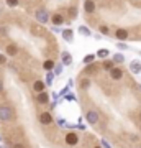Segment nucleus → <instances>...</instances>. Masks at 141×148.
<instances>
[{
  "label": "nucleus",
  "mask_w": 141,
  "mask_h": 148,
  "mask_svg": "<svg viewBox=\"0 0 141 148\" xmlns=\"http://www.w3.org/2000/svg\"><path fill=\"white\" fill-rule=\"evenodd\" d=\"M115 64H116V63L113 61V59H112V61H110V59H107V61H104V63H102V68H104L107 73H110L112 69L115 68Z\"/></svg>",
  "instance_id": "a211bd4d"
},
{
  "label": "nucleus",
  "mask_w": 141,
  "mask_h": 148,
  "mask_svg": "<svg viewBox=\"0 0 141 148\" xmlns=\"http://www.w3.org/2000/svg\"><path fill=\"white\" fill-rule=\"evenodd\" d=\"M99 119H100V117H99V114H97L95 110H89L87 114H85V120L89 122L90 125H97Z\"/></svg>",
  "instance_id": "423d86ee"
},
{
  "label": "nucleus",
  "mask_w": 141,
  "mask_h": 148,
  "mask_svg": "<svg viewBox=\"0 0 141 148\" xmlns=\"http://www.w3.org/2000/svg\"><path fill=\"white\" fill-rule=\"evenodd\" d=\"M13 117H15L13 107L8 106V104H2V106H0V120L2 122H10V120H13Z\"/></svg>",
  "instance_id": "f257e3e1"
},
{
  "label": "nucleus",
  "mask_w": 141,
  "mask_h": 148,
  "mask_svg": "<svg viewBox=\"0 0 141 148\" xmlns=\"http://www.w3.org/2000/svg\"><path fill=\"white\" fill-rule=\"evenodd\" d=\"M140 130H141V122H140Z\"/></svg>",
  "instance_id": "ea45409f"
},
{
  "label": "nucleus",
  "mask_w": 141,
  "mask_h": 148,
  "mask_svg": "<svg viewBox=\"0 0 141 148\" xmlns=\"http://www.w3.org/2000/svg\"><path fill=\"white\" fill-rule=\"evenodd\" d=\"M108 56H110V49L102 48V49H99V51H97V58H100V59H105V58H108Z\"/></svg>",
  "instance_id": "412c9836"
},
{
  "label": "nucleus",
  "mask_w": 141,
  "mask_h": 148,
  "mask_svg": "<svg viewBox=\"0 0 141 148\" xmlns=\"http://www.w3.org/2000/svg\"><path fill=\"white\" fill-rule=\"evenodd\" d=\"M123 76H125V73H123V69L121 68H113L112 71H110V77L113 81H120V79H123Z\"/></svg>",
  "instance_id": "0eeeda50"
},
{
  "label": "nucleus",
  "mask_w": 141,
  "mask_h": 148,
  "mask_svg": "<svg viewBox=\"0 0 141 148\" xmlns=\"http://www.w3.org/2000/svg\"><path fill=\"white\" fill-rule=\"evenodd\" d=\"M130 140L131 142H140V138L136 137V135H130Z\"/></svg>",
  "instance_id": "72a5a7b5"
},
{
  "label": "nucleus",
  "mask_w": 141,
  "mask_h": 148,
  "mask_svg": "<svg viewBox=\"0 0 141 148\" xmlns=\"http://www.w3.org/2000/svg\"><path fill=\"white\" fill-rule=\"evenodd\" d=\"M77 128H79V130H85V125H82V123H77Z\"/></svg>",
  "instance_id": "e433bc0d"
},
{
  "label": "nucleus",
  "mask_w": 141,
  "mask_h": 148,
  "mask_svg": "<svg viewBox=\"0 0 141 148\" xmlns=\"http://www.w3.org/2000/svg\"><path fill=\"white\" fill-rule=\"evenodd\" d=\"M102 147H104V148H112V147H110V143L107 142V140H102Z\"/></svg>",
  "instance_id": "473e14b6"
},
{
  "label": "nucleus",
  "mask_w": 141,
  "mask_h": 148,
  "mask_svg": "<svg viewBox=\"0 0 141 148\" xmlns=\"http://www.w3.org/2000/svg\"><path fill=\"white\" fill-rule=\"evenodd\" d=\"M113 61H115L116 64H121V63H125V54H121V53H116V54H113Z\"/></svg>",
  "instance_id": "4be33fe9"
},
{
  "label": "nucleus",
  "mask_w": 141,
  "mask_h": 148,
  "mask_svg": "<svg viewBox=\"0 0 141 148\" xmlns=\"http://www.w3.org/2000/svg\"><path fill=\"white\" fill-rule=\"evenodd\" d=\"M0 148H5V147H3V145H2V147H0Z\"/></svg>",
  "instance_id": "79ce46f5"
},
{
  "label": "nucleus",
  "mask_w": 141,
  "mask_h": 148,
  "mask_svg": "<svg viewBox=\"0 0 141 148\" xmlns=\"http://www.w3.org/2000/svg\"><path fill=\"white\" fill-rule=\"evenodd\" d=\"M138 148H141V145H140V147H138Z\"/></svg>",
  "instance_id": "37998d69"
},
{
  "label": "nucleus",
  "mask_w": 141,
  "mask_h": 148,
  "mask_svg": "<svg viewBox=\"0 0 141 148\" xmlns=\"http://www.w3.org/2000/svg\"><path fill=\"white\" fill-rule=\"evenodd\" d=\"M36 102H38V104H43V106H46L48 102H49V94H48L46 90H43V92H38V94H36Z\"/></svg>",
  "instance_id": "9b49d317"
},
{
  "label": "nucleus",
  "mask_w": 141,
  "mask_h": 148,
  "mask_svg": "<svg viewBox=\"0 0 141 148\" xmlns=\"http://www.w3.org/2000/svg\"><path fill=\"white\" fill-rule=\"evenodd\" d=\"M79 33H80V35H84V36H90V35H92V32H90L87 27H84V25H80V27H79Z\"/></svg>",
  "instance_id": "5701e85b"
},
{
  "label": "nucleus",
  "mask_w": 141,
  "mask_h": 148,
  "mask_svg": "<svg viewBox=\"0 0 141 148\" xmlns=\"http://www.w3.org/2000/svg\"><path fill=\"white\" fill-rule=\"evenodd\" d=\"M40 123H41V125H51L52 115L49 112H41V114H40Z\"/></svg>",
  "instance_id": "6e6552de"
},
{
  "label": "nucleus",
  "mask_w": 141,
  "mask_h": 148,
  "mask_svg": "<svg viewBox=\"0 0 141 148\" xmlns=\"http://www.w3.org/2000/svg\"><path fill=\"white\" fill-rule=\"evenodd\" d=\"M5 54H7V56H10V58L16 56V54H18V46H16V45H13V43L7 45V46H5Z\"/></svg>",
  "instance_id": "f8f14e48"
},
{
  "label": "nucleus",
  "mask_w": 141,
  "mask_h": 148,
  "mask_svg": "<svg viewBox=\"0 0 141 148\" xmlns=\"http://www.w3.org/2000/svg\"><path fill=\"white\" fill-rule=\"evenodd\" d=\"M30 33H31V36H36V38H44L46 36V30L43 27V23H31L30 25Z\"/></svg>",
  "instance_id": "f03ea898"
},
{
  "label": "nucleus",
  "mask_w": 141,
  "mask_h": 148,
  "mask_svg": "<svg viewBox=\"0 0 141 148\" xmlns=\"http://www.w3.org/2000/svg\"><path fill=\"white\" fill-rule=\"evenodd\" d=\"M0 94H3V81L0 77Z\"/></svg>",
  "instance_id": "c9c22d12"
},
{
  "label": "nucleus",
  "mask_w": 141,
  "mask_h": 148,
  "mask_svg": "<svg viewBox=\"0 0 141 148\" xmlns=\"http://www.w3.org/2000/svg\"><path fill=\"white\" fill-rule=\"evenodd\" d=\"M61 63L64 66H71L72 64V54L69 53V51H63L61 53Z\"/></svg>",
  "instance_id": "ddd939ff"
},
{
  "label": "nucleus",
  "mask_w": 141,
  "mask_h": 148,
  "mask_svg": "<svg viewBox=\"0 0 141 148\" xmlns=\"http://www.w3.org/2000/svg\"><path fill=\"white\" fill-rule=\"evenodd\" d=\"M84 10L87 12V13H94L97 10V3H95L94 0H84Z\"/></svg>",
  "instance_id": "9d476101"
},
{
  "label": "nucleus",
  "mask_w": 141,
  "mask_h": 148,
  "mask_svg": "<svg viewBox=\"0 0 141 148\" xmlns=\"http://www.w3.org/2000/svg\"><path fill=\"white\" fill-rule=\"evenodd\" d=\"M5 3L10 8H15V7H18V3H20V0H5Z\"/></svg>",
  "instance_id": "a878e982"
},
{
  "label": "nucleus",
  "mask_w": 141,
  "mask_h": 148,
  "mask_svg": "<svg viewBox=\"0 0 141 148\" xmlns=\"http://www.w3.org/2000/svg\"><path fill=\"white\" fill-rule=\"evenodd\" d=\"M7 63V58H5V54H0V64H5Z\"/></svg>",
  "instance_id": "2f4dec72"
},
{
  "label": "nucleus",
  "mask_w": 141,
  "mask_h": 148,
  "mask_svg": "<svg viewBox=\"0 0 141 148\" xmlns=\"http://www.w3.org/2000/svg\"><path fill=\"white\" fill-rule=\"evenodd\" d=\"M63 38H64V41H67V43H72L74 41V32L71 30V28H66V30H63Z\"/></svg>",
  "instance_id": "2eb2a0df"
},
{
  "label": "nucleus",
  "mask_w": 141,
  "mask_h": 148,
  "mask_svg": "<svg viewBox=\"0 0 141 148\" xmlns=\"http://www.w3.org/2000/svg\"><path fill=\"white\" fill-rule=\"evenodd\" d=\"M94 148H104V147H94Z\"/></svg>",
  "instance_id": "4c0bfd02"
},
{
  "label": "nucleus",
  "mask_w": 141,
  "mask_h": 148,
  "mask_svg": "<svg viewBox=\"0 0 141 148\" xmlns=\"http://www.w3.org/2000/svg\"><path fill=\"white\" fill-rule=\"evenodd\" d=\"M52 79H54V71H48V74H46V84L51 86Z\"/></svg>",
  "instance_id": "393cba45"
},
{
  "label": "nucleus",
  "mask_w": 141,
  "mask_h": 148,
  "mask_svg": "<svg viewBox=\"0 0 141 148\" xmlns=\"http://www.w3.org/2000/svg\"><path fill=\"white\" fill-rule=\"evenodd\" d=\"M63 66H64L63 63H61V64H56V68H54V74H56V76H59V74L63 73Z\"/></svg>",
  "instance_id": "cd10ccee"
},
{
  "label": "nucleus",
  "mask_w": 141,
  "mask_h": 148,
  "mask_svg": "<svg viewBox=\"0 0 141 148\" xmlns=\"http://www.w3.org/2000/svg\"><path fill=\"white\" fill-rule=\"evenodd\" d=\"M100 66L97 63H90L85 64V68L82 69V76H94V74H99Z\"/></svg>",
  "instance_id": "7ed1b4c3"
},
{
  "label": "nucleus",
  "mask_w": 141,
  "mask_h": 148,
  "mask_svg": "<svg viewBox=\"0 0 141 148\" xmlns=\"http://www.w3.org/2000/svg\"><path fill=\"white\" fill-rule=\"evenodd\" d=\"M0 35H2V27H0Z\"/></svg>",
  "instance_id": "58836bf2"
},
{
  "label": "nucleus",
  "mask_w": 141,
  "mask_h": 148,
  "mask_svg": "<svg viewBox=\"0 0 141 148\" xmlns=\"http://www.w3.org/2000/svg\"><path fill=\"white\" fill-rule=\"evenodd\" d=\"M64 142H66L67 147H77L79 142H80V138H79V135L76 132H69L66 135V138H64Z\"/></svg>",
  "instance_id": "20e7f679"
},
{
  "label": "nucleus",
  "mask_w": 141,
  "mask_h": 148,
  "mask_svg": "<svg viewBox=\"0 0 141 148\" xmlns=\"http://www.w3.org/2000/svg\"><path fill=\"white\" fill-rule=\"evenodd\" d=\"M12 148H25V145L18 142V143H13V147H12Z\"/></svg>",
  "instance_id": "7c9ffc66"
},
{
  "label": "nucleus",
  "mask_w": 141,
  "mask_h": 148,
  "mask_svg": "<svg viewBox=\"0 0 141 148\" xmlns=\"http://www.w3.org/2000/svg\"><path fill=\"white\" fill-rule=\"evenodd\" d=\"M115 38L120 40V41H125V40H128V32L123 30V28H118V30L115 32Z\"/></svg>",
  "instance_id": "f3484780"
},
{
  "label": "nucleus",
  "mask_w": 141,
  "mask_h": 148,
  "mask_svg": "<svg viewBox=\"0 0 141 148\" xmlns=\"http://www.w3.org/2000/svg\"><path fill=\"white\" fill-rule=\"evenodd\" d=\"M99 30H100V33H102V35H110V28L105 27V25H100Z\"/></svg>",
  "instance_id": "bb28decb"
},
{
  "label": "nucleus",
  "mask_w": 141,
  "mask_h": 148,
  "mask_svg": "<svg viewBox=\"0 0 141 148\" xmlns=\"http://www.w3.org/2000/svg\"><path fill=\"white\" fill-rule=\"evenodd\" d=\"M95 58H97V54H87V56L82 59V63L90 64V63H94V61H95Z\"/></svg>",
  "instance_id": "b1692460"
},
{
  "label": "nucleus",
  "mask_w": 141,
  "mask_h": 148,
  "mask_svg": "<svg viewBox=\"0 0 141 148\" xmlns=\"http://www.w3.org/2000/svg\"><path fill=\"white\" fill-rule=\"evenodd\" d=\"M51 23L52 25H56V27L63 25L64 23V16L61 15V13H54V15H51Z\"/></svg>",
  "instance_id": "dca6fc26"
},
{
  "label": "nucleus",
  "mask_w": 141,
  "mask_h": 148,
  "mask_svg": "<svg viewBox=\"0 0 141 148\" xmlns=\"http://www.w3.org/2000/svg\"><path fill=\"white\" fill-rule=\"evenodd\" d=\"M116 48H118V49H128V46H126L125 43H118V45H116Z\"/></svg>",
  "instance_id": "c756f323"
},
{
  "label": "nucleus",
  "mask_w": 141,
  "mask_h": 148,
  "mask_svg": "<svg viewBox=\"0 0 141 148\" xmlns=\"http://www.w3.org/2000/svg\"><path fill=\"white\" fill-rule=\"evenodd\" d=\"M79 86H80L82 89H89V87H90L89 76H82V77H80V81H79Z\"/></svg>",
  "instance_id": "aec40b11"
},
{
  "label": "nucleus",
  "mask_w": 141,
  "mask_h": 148,
  "mask_svg": "<svg viewBox=\"0 0 141 148\" xmlns=\"http://www.w3.org/2000/svg\"><path fill=\"white\" fill-rule=\"evenodd\" d=\"M54 68H56V63H54L52 59H46V61L43 63V69H44V71H54Z\"/></svg>",
  "instance_id": "6ab92c4d"
},
{
  "label": "nucleus",
  "mask_w": 141,
  "mask_h": 148,
  "mask_svg": "<svg viewBox=\"0 0 141 148\" xmlns=\"http://www.w3.org/2000/svg\"><path fill=\"white\" fill-rule=\"evenodd\" d=\"M64 99H66V101H77V97H76L74 94H66Z\"/></svg>",
  "instance_id": "c85d7f7f"
},
{
  "label": "nucleus",
  "mask_w": 141,
  "mask_h": 148,
  "mask_svg": "<svg viewBox=\"0 0 141 148\" xmlns=\"http://www.w3.org/2000/svg\"><path fill=\"white\" fill-rule=\"evenodd\" d=\"M69 15L74 18V16H76V8H69Z\"/></svg>",
  "instance_id": "f704fd0d"
},
{
  "label": "nucleus",
  "mask_w": 141,
  "mask_h": 148,
  "mask_svg": "<svg viewBox=\"0 0 141 148\" xmlns=\"http://www.w3.org/2000/svg\"><path fill=\"white\" fill-rule=\"evenodd\" d=\"M130 71L133 74H140L141 73V61H138V59H133L130 63Z\"/></svg>",
  "instance_id": "4468645a"
},
{
  "label": "nucleus",
  "mask_w": 141,
  "mask_h": 148,
  "mask_svg": "<svg viewBox=\"0 0 141 148\" xmlns=\"http://www.w3.org/2000/svg\"><path fill=\"white\" fill-rule=\"evenodd\" d=\"M46 86H48V84L44 82V81L36 79L35 82H33V87H31V89H33V90H35V92L38 94V92H43V90H46Z\"/></svg>",
  "instance_id": "1a4fd4ad"
},
{
  "label": "nucleus",
  "mask_w": 141,
  "mask_h": 148,
  "mask_svg": "<svg viewBox=\"0 0 141 148\" xmlns=\"http://www.w3.org/2000/svg\"><path fill=\"white\" fill-rule=\"evenodd\" d=\"M140 120H141V112H140Z\"/></svg>",
  "instance_id": "a19ab883"
},
{
  "label": "nucleus",
  "mask_w": 141,
  "mask_h": 148,
  "mask_svg": "<svg viewBox=\"0 0 141 148\" xmlns=\"http://www.w3.org/2000/svg\"><path fill=\"white\" fill-rule=\"evenodd\" d=\"M36 20H38V23H48V21L51 20V16H49L46 8H40L36 12Z\"/></svg>",
  "instance_id": "39448f33"
}]
</instances>
